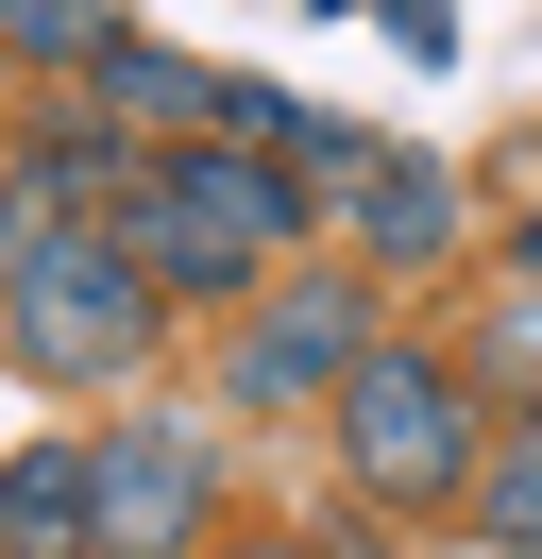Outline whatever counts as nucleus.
Listing matches in <instances>:
<instances>
[{"mask_svg":"<svg viewBox=\"0 0 542 559\" xmlns=\"http://www.w3.org/2000/svg\"><path fill=\"white\" fill-rule=\"evenodd\" d=\"M508 272H526V288H542V204H526V221H508Z\"/></svg>","mask_w":542,"mask_h":559,"instance_id":"12","label":"nucleus"},{"mask_svg":"<svg viewBox=\"0 0 542 559\" xmlns=\"http://www.w3.org/2000/svg\"><path fill=\"white\" fill-rule=\"evenodd\" d=\"M102 51V0H0V69H85Z\"/></svg>","mask_w":542,"mask_h":559,"instance_id":"10","label":"nucleus"},{"mask_svg":"<svg viewBox=\"0 0 542 559\" xmlns=\"http://www.w3.org/2000/svg\"><path fill=\"white\" fill-rule=\"evenodd\" d=\"M68 221H85V204H68V187H51V153H34V136H17V153H0V288H17V272H34V254H51V238H68Z\"/></svg>","mask_w":542,"mask_h":559,"instance_id":"9","label":"nucleus"},{"mask_svg":"<svg viewBox=\"0 0 542 559\" xmlns=\"http://www.w3.org/2000/svg\"><path fill=\"white\" fill-rule=\"evenodd\" d=\"M492 424H508V407L474 390L458 340H373L356 390L322 407V441H339L356 525H458V509H474V457H492Z\"/></svg>","mask_w":542,"mask_h":559,"instance_id":"2","label":"nucleus"},{"mask_svg":"<svg viewBox=\"0 0 542 559\" xmlns=\"http://www.w3.org/2000/svg\"><path fill=\"white\" fill-rule=\"evenodd\" d=\"M339 204H356V272H373V288H406V272H440V254L474 238V204H458V170H440V153H390V136H373V170L339 187Z\"/></svg>","mask_w":542,"mask_h":559,"instance_id":"6","label":"nucleus"},{"mask_svg":"<svg viewBox=\"0 0 542 559\" xmlns=\"http://www.w3.org/2000/svg\"><path fill=\"white\" fill-rule=\"evenodd\" d=\"M85 525H102V457H85V424H51V441L0 457V559H85Z\"/></svg>","mask_w":542,"mask_h":559,"instance_id":"7","label":"nucleus"},{"mask_svg":"<svg viewBox=\"0 0 542 559\" xmlns=\"http://www.w3.org/2000/svg\"><path fill=\"white\" fill-rule=\"evenodd\" d=\"M474 559H542V407H508L492 424V457H474Z\"/></svg>","mask_w":542,"mask_h":559,"instance_id":"8","label":"nucleus"},{"mask_svg":"<svg viewBox=\"0 0 542 559\" xmlns=\"http://www.w3.org/2000/svg\"><path fill=\"white\" fill-rule=\"evenodd\" d=\"M203 559H339V543H305V525H221Z\"/></svg>","mask_w":542,"mask_h":559,"instance_id":"11","label":"nucleus"},{"mask_svg":"<svg viewBox=\"0 0 542 559\" xmlns=\"http://www.w3.org/2000/svg\"><path fill=\"white\" fill-rule=\"evenodd\" d=\"M0 356H17L34 390H136L169 356V306H153V272L119 254V221H68V238L0 288Z\"/></svg>","mask_w":542,"mask_h":559,"instance_id":"3","label":"nucleus"},{"mask_svg":"<svg viewBox=\"0 0 542 559\" xmlns=\"http://www.w3.org/2000/svg\"><path fill=\"white\" fill-rule=\"evenodd\" d=\"M85 457H102L85 559H203V543H221V424L136 407V424H85Z\"/></svg>","mask_w":542,"mask_h":559,"instance_id":"5","label":"nucleus"},{"mask_svg":"<svg viewBox=\"0 0 542 559\" xmlns=\"http://www.w3.org/2000/svg\"><path fill=\"white\" fill-rule=\"evenodd\" d=\"M322 238V187L288 170V153H237V136H153V187L119 204V254L153 272V306L169 322H237L288 254Z\"/></svg>","mask_w":542,"mask_h":559,"instance_id":"1","label":"nucleus"},{"mask_svg":"<svg viewBox=\"0 0 542 559\" xmlns=\"http://www.w3.org/2000/svg\"><path fill=\"white\" fill-rule=\"evenodd\" d=\"M390 340V288L356 272V254H322V272H271L255 306L221 322V424H322L339 390H356V356Z\"/></svg>","mask_w":542,"mask_h":559,"instance_id":"4","label":"nucleus"}]
</instances>
